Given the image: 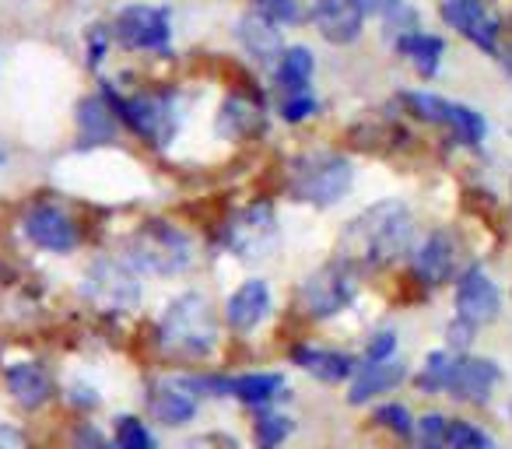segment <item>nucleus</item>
<instances>
[{
  "label": "nucleus",
  "mask_w": 512,
  "mask_h": 449,
  "mask_svg": "<svg viewBox=\"0 0 512 449\" xmlns=\"http://www.w3.org/2000/svg\"><path fill=\"white\" fill-rule=\"evenodd\" d=\"M414 218L404 200H379L365 207L341 236V260L358 267H390L407 253Z\"/></svg>",
  "instance_id": "f257e3e1"
},
{
  "label": "nucleus",
  "mask_w": 512,
  "mask_h": 449,
  "mask_svg": "<svg viewBox=\"0 0 512 449\" xmlns=\"http://www.w3.org/2000/svg\"><path fill=\"white\" fill-rule=\"evenodd\" d=\"M351 183H355V169L344 155L334 151H309L292 162L288 172V186L292 197L313 207H334L348 197Z\"/></svg>",
  "instance_id": "f03ea898"
},
{
  "label": "nucleus",
  "mask_w": 512,
  "mask_h": 449,
  "mask_svg": "<svg viewBox=\"0 0 512 449\" xmlns=\"http://www.w3.org/2000/svg\"><path fill=\"white\" fill-rule=\"evenodd\" d=\"M158 337H162V348L172 351L179 358H204L211 355L214 341H218V327H214V313L211 302L197 292H186L165 309L162 327H158Z\"/></svg>",
  "instance_id": "7ed1b4c3"
},
{
  "label": "nucleus",
  "mask_w": 512,
  "mask_h": 449,
  "mask_svg": "<svg viewBox=\"0 0 512 449\" xmlns=\"http://www.w3.org/2000/svg\"><path fill=\"white\" fill-rule=\"evenodd\" d=\"M123 257H127V264L141 267V271L172 278V274H183L193 264V246L176 225L155 218L144 221L141 229L123 243Z\"/></svg>",
  "instance_id": "20e7f679"
},
{
  "label": "nucleus",
  "mask_w": 512,
  "mask_h": 449,
  "mask_svg": "<svg viewBox=\"0 0 512 449\" xmlns=\"http://www.w3.org/2000/svg\"><path fill=\"white\" fill-rule=\"evenodd\" d=\"M102 99L116 109L123 123L134 134H141L148 144H165L176 134L179 123V102L176 95H137V99H120L113 88H102Z\"/></svg>",
  "instance_id": "39448f33"
},
{
  "label": "nucleus",
  "mask_w": 512,
  "mask_h": 449,
  "mask_svg": "<svg viewBox=\"0 0 512 449\" xmlns=\"http://www.w3.org/2000/svg\"><path fill=\"white\" fill-rule=\"evenodd\" d=\"M281 232L271 204H253L232 218L225 229V246L242 260H264L278 250Z\"/></svg>",
  "instance_id": "423d86ee"
},
{
  "label": "nucleus",
  "mask_w": 512,
  "mask_h": 449,
  "mask_svg": "<svg viewBox=\"0 0 512 449\" xmlns=\"http://www.w3.org/2000/svg\"><path fill=\"white\" fill-rule=\"evenodd\" d=\"M358 295V281L344 260L337 264L320 267L316 274H309V281L302 285V302H306L309 316L316 320H330V316L344 313V309L355 302Z\"/></svg>",
  "instance_id": "0eeeda50"
},
{
  "label": "nucleus",
  "mask_w": 512,
  "mask_h": 449,
  "mask_svg": "<svg viewBox=\"0 0 512 449\" xmlns=\"http://www.w3.org/2000/svg\"><path fill=\"white\" fill-rule=\"evenodd\" d=\"M113 32H116V39L127 46V50L165 53V50H169V36H172L169 8H151V4H134V8H123L120 15H116Z\"/></svg>",
  "instance_id": "6e6552de"
},
{
  "label": "nucleus",
  "mask_w": 512,
  "mask_h": 449,
  "mask_svg": "<svg viewBox=\"0 0 512 449\" xmlns=\"http://www.w3.org/2000/svg\"><path fill=\"white\" fill-rule=\"evenodd\" d=\"M85 295L92 306L99 309H134L137 299H141V285L137 278L116 260H95L88 267L85 278Z\"/></svg>",
  "instance_id": "1a4fd4ad"
},
{
  "label": "nucleus",
  "mask_w": 512,
  "mask_h": 449,
  "mask_svg": "<svg viewBox=\"0 0 512 449\" xmlns=\"http://www.w3.org/2000/svg\"><path fill=\"white\" fill-rule=\"evenodd\" d=\"M456 313L474 327L491 323L498 316V288L484 267L474 264L460 274V281H456Z\"/></svg>",
  "instance_id": "9d476101"
},
{
  "label": "nucleus",
  "mask_w": 512,
  "mask_h": 449,
  "mask_svg": "<svg viewBox=\"0 0 512 449\" xmlns=\"http://www.w3.org/2000/svg\"><path fill=\"white\" fill-rule=\"evenodd\" d=\"M22 225H25V236L36 246H43V250L67 253L78 246V225L53 204H32Z\"/></svg>",
  "instance_id": "9b49d317"
},
{
  "label": "nucleus",
  "mask_w": 512,
  "mask_h": 449,
  "mask_svg": "<svg viewBox=\"0 0 512 449\" xmlns=\"http://www.w3.org/2000/svg\"><path fill=\"white\" fill-rule=\"evenodd\" d=\"M235 39L242 43V50L249 53L253 60L267 67H278L281 57H285V39H281L278 22L264 15V11H249V15L239 18L235 25Z\"/></svg>",
  "instance_id": "f8f14e48"
},
{
  "label": "nucleus",
  "mask_w": 512,
  "mask_h": 449,
  "mask_svg": "<svg viewBox=\"0 0 512 449\" xmlns=\"http://www.w3.org/2000/svg\"><path fill=\"white\" fill-rule=\"evenodd\" d=\"M365 11L355 0H316L313 4V25L327 43L348 46L362 36Z\"/></svg>",
  "instance_id": "ddd939ff"
},
{
  "label": "nucleus",
  "mask_w": 512,
  "mask_h": 449,
  "mask_svg": "<svg viewBox=\"0 0 512 449\" xmlns=\"http://www.w3.org/2000/svg\"><path fill=\"white\" fill-rule=\"evenodd\" d=\"M442 18L453 25L460 36H467L484 53H498V29L484 11V0H446L442 4Z\"/></svg>",
  "instance_id": "4468645a"
},
{
  "label": "nucleus",
  "mask_w": 512,
  "mask_h": 449,
  "mask_svg": "<svg viewBox=\"0 0 512 449\" xmlns=\"http://www.w3.org/2000/svg\"><path fill=\"white\" fill-rule=\"evenodd\" d=\"M498 365L488 362V358H456L453 365V379H449V393H453L456 400H467V404H484V400L491 397V390H495L498 383Z\"/></svg>",
  "instance_id": "2eb2a0df"
},
{
  "label": "nucleus",
  "mask_w": 512,
  "mask_h": 449,
  "mask_svg": "<svg viewBox=\"0 0 512 449\" xmlns=\"http://www.w3.org/2000/svg\"><path fill=\"white\" fill-rule=\"evenodd\" d=\"M411 267L418 274L421 285L428 288H439L453 278V267H456V243L446 236V232H432L425 243L414 250Z\"/></svg>",
  "instance_id": "dca6fc26"
},
{
  "label": "nucleus",
  "mask_w": 512,
  "mask_h": 449,
  "mask_svg": "<svg viewBox=\"0 0 512 449\" xmlns=\"http://www.w3.org/2000/svg\"><path fill=\"white\" fill-rule=\"evenodd\" d=\"M407 365L400 358H386V362H362L351 376L348 404H369L376 393L393 390L397 383H404Z\"/></svg>",
  "instance_id": "f3484780"
},
{
  "label": "nucleus",
  "mask_w": 512,
  "mask_h": 449,
  "mask_svg": "<svg viewBox=\"0 0 512 449\" xmlns=\"http://www.w3.org/2000/svg\"><path fill=\"white\" fill-rule=\"evenodd\" d=\"M267 313H271V288H267V281H246V285H239L225 306L228 327L242 330V334L253 330Z\"/></svg>",
  "instance_id": "a211bd4d"
},
{
  "label": "nucleus",
  "mask_w": 512,
  "mask_h": 449,
  "mask_svg": "<svg viewBox=\"0 0 512 449\" xmlns=\"http://www.w3.org/2000/svg\"><path fill=\"white\" fill-rule=\"evenodd\" d=\"M148 404L155 418L165 421V425H186L197 414V393H190L183 379H165V383L151 386Z\"/></svg>",
  "instance_id": "6ab92c4d"
},
{
  "label": "nucleus",
  "mask_w": 512,
  "mask_h": 449,
  "mask_svg": "<svg viewBox=\"0 0 512 449\" xmlns=\"http://www.w3.org/2000/svg\"><path fill=\"white\" fill-rule=\"evenodd\" d=\"M8 390H11V397H15L18 404L29 407V411H36V407H43L46 400H50L53 383H50V376H46L43 365L18 362V365H11V369H8Z\"/></svg>",
  "instance_id": "aec40b11"
},
{
  "label": "nucleus",
  "mask_w": 512,
  "mask_h": 449,
  "mask_svg": "<svg viewBox=\"0 0 512 449\" xmlns=\"http://www.w3.org/2000/svg\"><path fill=\"white\" fill-rule=\"evenodd\" d=\"M292 358H295V365H302V369H306L309 376L323 379V383H341V379L355 376V369H358V365L351 362L348 355H341V351L295 348Z\"/></svg>",
  "instance_id": "412c9836"
},
{
  "label": "nucleus",
  "mask_w": 512,
  "mask_h": 449,
  "mask_svg": "<svg viewBox=\"0 0 512 449\" xmlns=\"http://www.w3.org/2000/svg\"><path fill=\"white\" fill-rule=\"evenodd\" d=\"M78 134H81V144L113 141L116 120H113V109H109L106 99H99V95H88V99L78 102Z\"/></svg>",
  "instance_id": "4be33fe9"
},
{
  "label": "nucleus",
  "mask_w": 512,
  "mask_h": 449,
  "mask_svg": "<svg viewBox=\"0 0 512 449\" xmlns=\"http://www.w3.org/2000/svg\"><path fill=\"white\" fill-rule=\"evenodd\" d=\"M442 50H446V46H442V39L439 36H428V32H407V36L397 39V53L418 67L421 78H435Z\"/></svg>",
  "instance_id": "5701e85b"
},
{
  "label": "nucleus",
  "mask_w": 512,
  "mask_h": 449,
  "mask_svg": "<svg viewBox=\"0 0 512 449\" xmlns=\"http://www.w3.org/2000/svg\"><path fill=\"white\" fill-rule=\"evenodd\" d=\"M313 67V50L309 46H292V50H285V57L278 64V85H285L295 95H306L309 81H313Z\"/></svg>",
  "instance_id": "b1692460"
},
{
  "label": "nucleus",
  "mask_w": 512,
  "mask_h": 449,
  "mask_svg": "<svg viewBox=\"0 0 512 449\" xmlns=\"http://www.w3.org/2000/svg\"><path fill=\"white\" fill-rule=\"evenodd\" d=\"M281 393H285L281 372H249V376L232 379V397L246 400V404H271Z\"/></svg>",
  "instance_id": "393cba45"
},
{
  "label": "nucleus",
  "mask_w": 512,
  "mask_h": 449,
  "mask_svg": "<svg viewBox=\"0 0 512 449\" xmlns=\"http://www.w3.org/2000/svg\"><path fill=\"white\" fill-rule=\"evenodd\" d=\"M218 130L225 137H232V141H242V137H249V134L260 130V109L249 106V102L239 99V95H232V99L221 106Z\"/></svg>",
  "instance_id": "a878e982"
},
{
  "label": "nucleus",
  "mask_w": 512,
  "mask_h": 449,
  "mask_svg": "<svg viewBox=\"0 0 512 449\" xmlns=\"http://www.w3.org/2000/svg\"><path fill=\"white\" fill-rule=\"evenodd\" d=\"M453 358L446 355V351H432V355L425 358V365H421L418 372V390L421 393H439V390H449V379H453Z\"/></svg>",
  "instance_id": "bb28decb"
},
{
  "label": "nucleus",
  "mask_w": 512,
  "mask_h": 449,
  "mask_svg": "<svg viewBox=\"0 0 512 449\" xmlns=\"http://www.w3.org/2000/svg\"><path fill=\"white\" fill-rule=\"evenodd\" d=\"M404 102H407V109L425 123L449 127V120H453V102L439 99V95H432V92H407Z\"/></svg>",
  "instance_id": "cd10ccee"
},
{
  "label": "nucleus",
  "mask_w": 512,
  "mask_h": 449,
  "mask_svg": "<svg viewBox=\"0 0 512 449\" xmlns=\"http://www.w3.org/2000/svg\"><path fill=\"white\" fill-rule=\"evenodd\" d=\"M449 130H453L456 141L470 144V148H477V144L484 141V116L477 113V109L470 106H453V120H449Z\"/></svg>",
  "instance_id": "c85d7f7f"
},
{
  "label": "nucleus",
  "mask_w": 512,
  "mask_h": 449,
  "mask_svg": "<svg viewBox=\"0 0 512 449\" xmlns=\"http://www.w3.org/2000/svg\"><path fill=\"white\" fill-rule=\"evenodd\" d=\"M292 428V418H285V414H264V418L256 421V446L278 449L292 435Z\"/></svg>",
  "instance_id": "c756f323"
},
{
  "label": "nucleus",
  "mask_w": 512,
  "mask_h": 449,
  "mask_svg": "<svg viewBox=\"0 0 512 449\" xmlns=\"http://www.w3.org/2000/svg\"><path fill=\"white\" fill-rule=\"evenodd\" d=\"M446 449H495V442L481 428L470 425V421H453L446 435Z\"/></svg>",
  "instance_id": "7c9ffc66"
},
{
  "label": "nucleus",
  "mask_w": 512,
  "mask_h": 449,
  "mask_svg": "<svg viewBox=\"0 0 512 449\" xmlns=\"http://www.w3.org/2000/svg\"><path fill=\"white\" fill-rule=\"evenodd\" d=\"M116 449H155V439L137 418H120L116 425Z\"/></svg>",
  "instance_id": "2f4dec72"
},
{
  "label": "nucleus",
  "mask_w": 512,
  "mask_h": 449,
  "mask_svg": "<svg viewBox=\"0 0 512 449\" xmlns=\"http://www.w3.org/2000/svg\"><path fill=\"white\" fill-rule=\"evenodd\" d=\"M449 421L442 414H425L418 421V449H446Z\"/></svg>",
  "instance_id": "473e14b6"
},
{
  "label": "nucleus",
  "mask_w": 512,
  "mask_h": 449,
  "mask_svg": "<svg viewBox=\"0 0 512 449\" xmlns=\"http://www.w3.org/2000/svg\"><path fill=\"white\" fill-rule=\"evenodd\" d=\"M256 11H264V15L278 25H295L302 18L299 0H256Z\"/></svg>",
  "instance_id": "72a5a7b5"
},
{
  "label": "nucleus",
  "mask_w": 512,
  "mask_h": 449,
  "mask_svg": "<svg viewBox=\"0 0 512 449\" xmlns=\"http://www.w3.org/2000/svg\"><path fill=\"white\" fill-rule=\"evenodd\" d=\"M376 421H379V425L390 428V432H397V435H411L414 432L411 411H407L404 404H383L376 411Z\"/></svg>",
  "instance_id": "f704fd0d"
},
{
  "label": "nucleus",
  "mask_w": 512,
  "mask_h": 449,
  "mask_svg": "<svg viewBox=\"0 0 512 449\" xmlns=\"http://www.w3.org/2000/svg\"><path fill=\"white\" fill-rule=\"evenodd\" d=\"M320 109V102L313 99V95H292V99H285V106H281V116H285L288 123H302L309 120V116Z\"/></svg>",
  "instance_id": "c9c22d12"
},
{
  "label": "nucleus",
  "mask_w": 512,
  "mask_h": 449,
  "mask_svg": "<svg viewBox=\"0 0 512 449\" xmlns=\"http://www.w3.org/2000/svg\"><path fill=\"white\" fill-rule=\"evenodd\" d=\"M393 351H397V334L393 330H379V334H372L362 362H386V358H393Z\"/></svg>",
  "instance_id": "e433bc0d"
},
{
  "label": "nucleus",
  "mask_w": 512,
  "mask_h": 449,
  "mask_svg": "<svg viewBox=\"0 0 512 449\" xmlns=\"http://www.w3.org/2000/svg\"><path fill=\"white\" fill-rule=\"evenodd\" d=\"M74 449H116V446L99 432V428L85 425V428H78V435H74Z\"/></svg>",
  "instance_id": "4c0bfd02"
},
{
  "label": "nucleus",
  "mask_w": 512,
  "mask_h": 449,
  "mask_svg": "<svg viewBox=\"0 0 512 449\" xmlns=\"http://www.w3.org/2000/svg\"><path fill=\"white\" fill-rule=\"evenodd\" d=\"M470 341H474V323H467V320H460V316H456V320L449 323V348L467 351Z\"/></svg>",
  "instance_id": "58836bf2"
},
{
  "label": "nucleus",
  "mask_w": 512,
  "mask_h": 449,
  "mask_svg": "<svg viewBox=\"0 0 512 449\" xmlns=\"http://www.w3.org/2000/svg\"><path fill=\"white\" fill-rule=\"evenodd\" d=\"M355 4L365 11V15H376V18H390L404 8V0H355Z\"/></svg>",
  "instance_id": "ea45409f"
},
{
  "label": "nucleus",
  "mask_w": 512,
  "mask_h": 449,
  "mask_svg": "<svg viewBox=\"0 0 512 449\" xmlns=\"http://www.w3.org/2000/svg\"><path fill=\"white\" fill-rule=\"evenodd\" d=\"M0 449H29V439L15 425H0Z\"/></svg>",
  "instance_id": "a19ab883"
},
{
  "label": "nucleus",
  "mask_w": 512,
  "mask_h": 449,
  "mask_svg": "<svg viewBox=\"0 0 512 449\" xmlns=\"http://www.w3.org/2000/svg\"><path fill=\"white\" fill-rule=\"evenodd\" d=\"M88 53H92L88 60H92V64H99L102 53H106V32H92V50H88Z\"/></svg>",
  "instance_id": "79ce46f5"
},
{
  "label": "nucleus",
  "mask_w": 512,
  "mask_h": 449,
  "mask_svg": "<svg viewBox=\"0 0 512 449\" xmlns=\"http://www.w3.org/2000/svg\"><path fill=\"white\" fill-rule=\"evenodd\" d=\"M502 64H505V74L512 78V53H509V57H502Z\"/></svg>",
  "instance_id": "37998d69"
}]
</instances>
